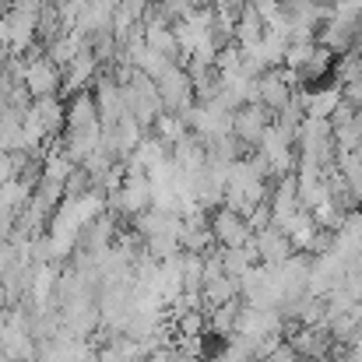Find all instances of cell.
<instances>
[{
  "label": "cell",
  "instance_id": "6da1fadb",
  "mask_svg": "<svg viewBox=\"0 0 362 362\" xmlns=\"http://www.w3.org/2000/svg\"><path fill=\"white\" fill-rule=\"evenodd\" d=\"M57 85H60V78H57L53 64H46V60H42V64H32V67H28V88H32L35 95H42V99H46Z\"/></svg>",
  "mask_w": 362,
  "mask_h": 362
},
{
  "label": "cell",
  "instance_id": "7a4b0ae2",
  "mask_svg": "<svg viewBox=\"0 0 362 362\" xmlns=\"http://www.w3.org/2000/svg\"><path fill=\"white\" fill-rule=\"evenodd\" d=\"M148 201H151V183H148V180H130V183L123 187L120 204L127 211H141Z\"/></svg>",
  "mask_w": 362,
  "mask_h": 362
},
{
  "label": "cell",
  "instance_id": "3957f363",
  "mask_svg": "<svg viewBox=\"0 0 362 362\" xmlns=\"http://www.w3.org/2000/svg\"><path fill=\"white\" fill-rule=\"evenodd\" d=\"M218 233H222V240L233 243V246H240L243 236H246V229H243L236 218H229V215H222V218H218Z\"/></svg>",
  "mask_w": 362,
  "mask_h": 362
},
{
  "label": "cell",
  "instance_id": "277c9868",
  "mask_svg": "<svg viewBox=\"0 0 362 362\" xmlns=\"http://www.w3.org/2000/svg\"><path fill=\"white\" fill-rule=\"evenodd\" d=\"M7 180H11V162H7V155L0 148V183H7Z\"/></svg>",
  "mask_w": 362,
  "mask_h": 362
}]
</instances>
